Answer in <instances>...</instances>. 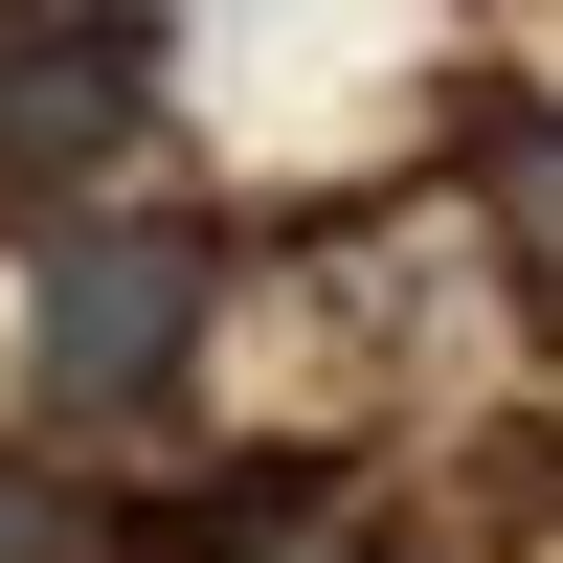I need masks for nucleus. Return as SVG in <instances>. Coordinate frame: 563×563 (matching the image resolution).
<instances>
[{
    "instance_id": "obj_1",
    "label": "nucleus",
    "mask_w": 563,
    "mask_h": 563,
    "mask_svg": "<svg viewBox=\"0 0 563 563\" xmlns=\"http://www.w3.org/2000/svg\"><path fill=\"white\" fill-rule=\"evenodd\" d=\"M203 316H225V249L180 203H90V225H45V271H23V384L68 406V429H113V406H158L180 361H203Z\"/></svg>"
},
{
    "instance_id": "obj_4",
    "label": "nucleus",
    "mask_w": 563,
    "mask_h": 563,
    "mask_svg": "<svg viewBox=\"0 0 563 563\" xmlns=\"http://www.w3.org/2000/svg\"><path fill=\"white\" fill-rule=\"evenodd\" d=\"M496 225L563 271V113H519V135H496Z\"/></svg>"
},
{
    "instance_id": "obj_3",
    "label": "nucleus",
    "mask_w": 563,
    "mask_h": 563,
    "mask_svg": "<svg viewBox=\"0 0 563 563\" xmlns=\"http://www.w3.org/2000/svg\"><path fill=\"white\" fill-rule=\"evenodd\" d=\"M0 563H90V496L45 474V451H0Z\"/></svg>"
},
{
    "instance_id": "obj_2",
    "label": "nucleus",
    "mask_w": 563,
    "mask_h": 563,
    "mask_svg": "<svg viewBox=\"0 0 563 563\" xmlns=\"http://www.w3.org/2000/svg\"><path fill=\"white\" fill-rule=\"evenodd\" d=\"M158 113V0H23L0 23V180H90Z\"/></svg>"
}]
</instances>
